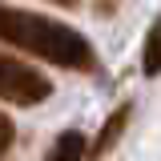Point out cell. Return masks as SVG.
I'll return each mask as SVG.
<instances>
[{"instance_id":"obj_1","label":"cell","mask_w":161,"mask_h":161,"mask_svg":"<svg viewBox=\"0 0 161 161\" xmlns=\"http://www.w3.org/2000/svg\"><path fill=\"white\" fill-rule=\"evenodd\" d=\"M0 40L28 53V57L48 60V64L73 69V73H93L97 69V48L89 44V36H80L77 28H69L53 16H40V12L0 4Z\"/></svg>"},{"instance_id":"obj_2","label":"cell","mask_w":161,"mask_h":161,"mask_svg":"<svg viewBox=\"0 0 161 161\" xmlns=\"http://www.w3.org/2000/svg\"><path fill=\"white\" fill-rule=\"evenodd\" d=\"M48 93H53V80L44 77L40 69H32V64H24V60H16V57H8V53H0V101L28 109V105L48 101Z\"/></svg>"},{"instance_id":"obj_3","label":"cell","mask_w":161,"mask_h":161,"mask_svg":"<svg viewBox=\"0 0 161 161\" xmlns=\"http://www.w3.org/2000/svg\"><path fill=\"white\" fill-rule=\"evenodd\" d=\"M129 117H133V105H129V101H121L117 109L105 117V125H101V133L93 137V145H85V161H101V157H105V153L121 141V133L129 129Z\"/></svg>"},{"instance_id":"obj_4","label":"cell","mask_w":161,"mask_h":161,"mask_svg":"<svg viewBox=\"0 0 161 161\" xmlns=\"http://www.w3.org/2000/svg\"><path fill=\"white\" fill-rule=\"evenodd\" d=\"M85 133L80 129H64L57 141H53V149L44 153V161H85Z\"/></svg>"},{"instance_id":"obj_5","label":"cell","mask_w":161,"mask_h":161,"mask_svg":"<svg viewBox=\"0 0 161 161\" xmlns=\"http://www.w3.org/2000/svg\"><path fill=\"white\" fill-rule=\"evenodd\" d=\"M141 73H145V77H161V16L153 20V28L145 32V44H141Z\"/></svg>"},{"instance_id":"obj_6","label":"cell","mask_w":161,"mask_h":161,"mask_svg":"<svg viewBox=\"0 0 161 161\" xmlns=\"http://www.w3.org/2000/svg\"><path fill=\"white\" fill-rule=\"evenodd\" d=\"M12 141H16V129H12V121L0 113V157H4V153L12 149Z\"/></svg>"},{"instance_id":"obj_7","label":"cell","mask_w":161,"mask_h":161,"mask_svg":"<svg viewBox=\"0 0 161 161\" xmlns=\"http://www.w3.org/2000/svg\"><path fill=\"white\" fill-rule=\"evenodd\" d=\"M53 4H60V8H77L80 0H53Z\"/></svg>"}]
</instances>
